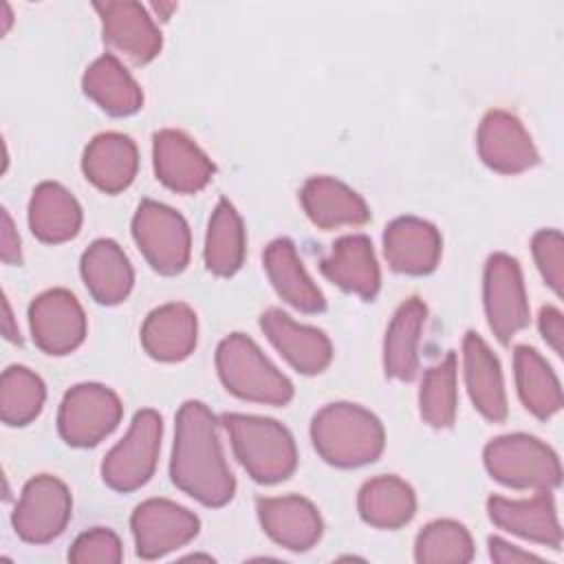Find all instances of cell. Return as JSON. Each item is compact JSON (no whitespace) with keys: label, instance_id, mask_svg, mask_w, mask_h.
<instances>
[{"label":"cell","instance_id":"1f68e13d","mask_svg":"<svg viewBox=\"0 0 564 564\" xmlns=\"http://www.w3.org/2000/svg\"><path fill=\"white\" fill-rule=\"evenodd\" d=\"M245 260V227L236 207L220 198L207 227L205 264L214 275H234Z\"/></svg>","mask_w":564,"mask_h":564},{"label":"cell","instance_id":"9c48e42d","mask_svg":"<svg viewBox=\"0 0 564 564\" xmlns=\"http://www.w3.org/2000/svg\"><path fill=\"white\" fill-rule=\"evenodd\" d=\"M70 509L68 487L55 476L40 474L24 485L11 522L24 542L46 544L66 529Z\"/></svg>","mask_w":564,"mask_h":564},{"label":"cell","instance_id":"74e56055","mask_svg":"<svg viewBox=\"0 0 564 564\" xmlns=\"http://www.w3.org/2000/svg\"><path fill=\"white\" fill-rule=\"evenodd\" d=\"M538 326H540V333L542 337L546 339V344L557 352L562 355V341H564V317L562 313L555 308V306H544L540 311V317H538Z\"/></svg>","mask_w":564,"mask_h":564},{"label":"cell","instance_id":"5b68a950","mask_svg":"<svg viewBox=\"0 0 564 564\" xmlns=\"http://www.w3.org/2000/svg\"><path fill=\"white\" fill-rule=\"evenodd\" d=\"M487 471L513 489L551 491L562 482L557 454L535 436L507 434L487 443L482 452Z\"/></svg>","mask_w":564,"mask_h":564},{"label":"cell","instance_id":"52a82bcc","mask_svg":"<svg viewBox=\"0 0 564 564\" xmlns=\"http://www.w3.org/2000/svg\"><path fill=\"white\" fill-rule=\"evenodd\" d=\"M132 236L154 271L176 275L187 267L189 227L172 207L156 200H143L132 218Z\"/></svg>","mask_w":564,"mask_h":564},{"label":"cell","instance_id":"f1b7e54d","mask_svg":"<svg viewBox=\"0 0 564 564\" xmlns=\"http://www.w3.org/2000/svg\"><path fill=\"white\" fill-rule=\"evenodd\" d=\"M82 88L101 110L112 117L134 115L143 104V93L123 64L106 53L97 57L84 73Z\"/></svg>","mask_w":564,"mask_h":564},{"label":"cell","instance_id":"ab89813d","mask_svg":"<svg viewBox=\"0 0 564 564\" xmlns=\"http://www.w3.org/2000/svg\"><path fill=\"white\" fill-rule=\"evenodd\" d=\"M0 258L4 264H20V236L7 209H2V236H0Z\"/></svg>","mask_w":564,"mask_h":564},{"label":"cell","instance_id":"3957f363","mask_svg":"<svg viewBox=\"0 0 564 564\" xmlns=\"http://www.w3.org/2000/svg\"><path fill=\"white\" fill-rule=\"evenodd\" d=\"M220 421L236 458L256 482L273 485L295 471V441L282 423L253 414H223Z\"/></svg>","mask_w":564,"mask_h":564},{"label":"cell","instance_id":"b9f144b4","mask_svg":"<svg viewBox=\"0 0 564 564\" xmlns=\"http://www.w3.org/2000/svg\"><path fill=\"white\" fill-rule=\"evenodd\" d=\"M152 9L156 11V13H161L163 15V20L170 15V11H174L176 9V4H152Z\"/></svg>","mask_w":564,"mask_h":564},{"label":"cell","instance_id":"f546056e","mask_svg":"<svg viewBox=\"0 0 564 564\" xmlns=\"http://www.w3.org/2000/svg\"><path fill=\"white\" fill-rule=\"evenodd\" d=\"M357 509L370 527L399 529L412 520L416 511V496L399 476H377L359 489Z\"/></svg>","mask_w":564,"mask_h":564},{"label":"cell","instance_id":"7402d4cb","mask_svg":"<svg viewBox=\"0 0 564 564\" xmlns=\"http://www.w3.org/2000/svg\"><path fill=\"white\" fill-rule=\"evenodd\" d=\"M322 273L339 289L364 300H372L381 282L372 242L361 234L341 236L333 245L330 256L322 260Z\"/></svg>","mask_w":564,"mask_h":564},{"label":"cell","instance_id":"d4e9b609","mask_svg":"<svg viewBox=\"0 0 564 564\" xmlns=\"http://www.w3.org/2000/svg\"><path fill=\"white\" fill-rule=\"evenodd\" d=\"M82 278L88 293L106 306L128 297L134 273L123 249L108 238L95 240L82 256Z\"/></svg>","mask_w":564,"mask_h":564},{"label":"cell","instance_id":"ffe728a7","mask_svg":"<svg viewBox=\"0 0 564 564\" xmlns=\"http://www.w3.org/2000/svg\"><path fill=\"white\" fill-rule=\"evenodd\" d=\"M463 370L474 408L494 423L505 421L507 394L500 361L491 348L471 330L463 339Z\"/></svg>","mask_w":564,"mask_h":564},{"label":"cell","instance_id":"d6a6232c","mask_svg":"<svg viewBox=\"0 0 564 564\" xmlns=\"http://www.w3.org/2000/svg\"><path fill=\"white\" fill-rule=\"evenodd\" d=\"M456 403V355L447 352L438 364L427 368L419 392V408L427 425L443 430L452 427Z\"/></svg>","mask_w":564,"mask_h":564},{"label":"cell","instance_id":"e575fe53","mask_svg":"<svg viewBox=\"0 0 564 564\" xmlns=\"http://www.w3.org/2000/svg\"><path fill=\"white\" fill-rule=\"evenodd\" d=\"M474 557V540L456 520H434L414 542V560L421 564H465Z\"/></svg>","mask_w":564,"mask_h":564},{"label":"cell","instance_id":"d6986e66","mask_svg":"<svg viewBox=\"0 0 564 564\" xmlns=\"http://www.w3.org/2000/svg\"><path fill=\"white\" fill-rule=\"evenodd\" d=\"M489 518L496 527L531 542L560 549L562 529L555 513V502L549 491H540L529 500H509L491 496L487 500Z\"/></svg>","mask_w":564,"mask_h":564},{"label":"cell","instance_id":"2e32d148","mask_svg":"<svg viewBox=\"0 0 564 564\" xmlns=\"http://www.w3.org/2000/svg\"><path fill=\"white\" fill-rule=\"evenodd\" d=\"M260 326L278 352L302 375H317L333 359L330 339L322 330L297 324L280 308L264 311Z\"/></svg>","mask_w":564,"mask_h":564},{"label":"cell","instance_id":"603a6c76","mask_svg":"<svg viewBox=\"0 0 564 564\" xmlns=\"http://www.w3.org/2000/svg\"><path fill=\"white\" fill-rule=\"evenodd\" d=\"M141 344L152 359L181 361L196 346V313L183 302L154 308L141 326Z\"/></svg>","mask_w":564,"mask_h":564},{"label":"cell","instance_id":"4dcf8cb0","mask_svg":"<svg viewBox=\"0 0 564 564\" xmlns=\"http://www.w3.org/2000/svg\"><path fill=\"white\" fill-rule=\"evenodd\" d=\"M516 386L524 408L538 419H551L562 408V388L544 361V357L529 346H518L513 352Z\"/></svg>","mask_w":564,"mask_h":564},{"label":"cell","instance_id":"ba28073f","mask_svg":"<svg viewBox=\"0 0 564 564\" xmlns=\"http://www.w3.org/2000/svg\"><path fill=\"white\" fill-rule=\"evenodd\" d=\"M121 414V401L110 388L101 383H79L64 394L57 427L68 445L93 447L119 425Z\"/></svg>","mask_w":564,"mask_h":564},{"label":"cell","instance_id":"30bf717a","mask_svg":"<svg viewBox=\"0 0 564 564\" xmlns=\"http://www.w3.org/2000/svg\"><path fill=\"white\" fill-rule=\"evenodd\" d=\"M130 529L137 555L143 560H156L194 540L200 522L189 509L172 500L150 498L132 511Z\"/></svg>","mask_w":564,"mask_h":564},{"label":"cell","instance_id":"e0dca14e","mask_svg":"<svg viewBox=\"0 0 564 564\" xmlns=\"http://www.w3.org/2000/svg\"><path fill=\"white\" fill-rule=\"evenodd\" d=\"M383 253L390 269L405 275L432 273L441 258L438 229L421 218H394L383 234Z\"/></svg>","mask_w":564,"mask_h":564},{"label":"cell","instance_id":"6da1fadb","mask_svg":"<svg viewBox=\"0 0 564 564\" xmlns=\"http://www.w3.org/2000/svg\"><path fill=\"white\" fill-rule=\"evenodd\" d=\"M170 476L205 507H223L234 498L236 480L220 449L218 421L200 401L183 403L176 414Z\"/></svg>","mask_w":564,"mask_h":564},{"label":"cell","instance_id":"4fadbf2b","mask_svg":"<svg viewBox=\"0 0 564 564\" xmlns=\"http://www.w3.org/2000/svg\"><path fill=\"white\" fill-rule=\"evenodd\" d=\"M104 42L128 62L141 66L152 62L161 51V33L148 9L132 0L97 2Z\"/></svg>","mask_w":564,"mask_h":564},{"label":"cell","instance_id":"44dd1931","mask_svg":"<svg viewBox=\"0 0 564 564\" xmlns=\"http://www.w3.org/2000/svg\"><path fill=\"white\" fill-rule=\"evenodd\" d=\"M139 167L137 145L130 137L119 132L97 134L84 150L82 170L86 178L106 194L126 189Z\"/></svg>","mask_w":564,"mask_h":564},{"label":"cell","instance_id":"d590c367","mask_svg":"<svg viewBox=\"0 0 564 564\" xmlns=\"http://www.w3.org/2000/svg\"><path fill=\"white\" fill-rule=\"evenodd\" d=\"M121 557V540L115 531L104 527H95L82 533L68 551V560L75 564H117Z\"/></svg>","mask_w":564,"mask_h":564},{"label":"cell","instance_id":"5bb4252c","mask_svg":"<svg viewBox=\"0 0 564 564\" xmlns=\"http://www.w3.org/2000/svg\"><path fill=\"white\" fill-rule=\"evenodd\" d=\"M476 143L482 163L500 174L524 172L540 159L520 119L507 110H489L482 117Z\"/></svg>","mask_w":564,"mask_h":564},{"label":"cell","instance_id":"4316f807","mask_svg":"<svg viewBox=\"0 0 564 564\" xmlns=\"http://www.w3.org/2000/svg\"><path fill=\"white\" fill-rule=\"evenodd\" d=\"M29 227L42 242H66L82 227V207L59 183H40L29 203Z\"/></svg>","mask_w":564,"mask_h":564},{"label":"cell","instance_id":"ac0fdd59","mask_svg":"<svg viewBox=\"0 0 564 564\" xmlns=\"http://www.w3.org/2000/svg\"><path fill=\"white\" fill-rule=\"evenodd\" d=\"M256 509L264 533L289 551H308L322 538V518L302 496L258 498Z\"/></svg>","mask_w":564,"mask_h":564},{"label":"cell","instance_id":"8fae6325","mask_svg":"<svg viewBox=\"0 0 564 564\" xmlns=\"http://www.w3.org/2000/svg\"><path fill=\"white\" fill-rule=\"evenodd\" d=\"M482 297L489 328L502 344L529 324V302L516 258L494 253L487 260Z\"/></svg>","mask_w":564,"mask_h":564},{"label":"cell","instance_id":"9a60e30c","mask_svg":"<svg viewBox=\"0 0 564 564\" xmlns=\"http://www.w3.org/2000/svg\"><path fill=\"white\" fill-rule=\"evenodd\" d=\"M152 156L156 178L178 194H196L214 176V163L181 130L156 132Z\"/></svg>","mask_w":564,"mask_h":564},{"label":"cell","instance_id":"836d02e7","mask_svg":"<svg viewBox=\"0 0 564 564\" xmlns=\"http://www.w3.org/2000/svg\"><path fill=\"white\" fill-rule=\"evenodd\" d=\"M42 379L24 366H9L0 381V416L7 425L31 423L44 405Z\"/></svg>","mask_w":564,"mask_h":564},{"label":"cell","instance_id":"7a4b0ae2","mask_svg":"<svg viewBox=\"0 0 564 564\" xmlns=\"http://www.w3.org/2000/svg\"><path fill=\"white\" fill-rule=\"evenodd\" d=\"M317 454L335 467H361L379 458L386 445L381 421L357 403H328L311 421Z\"/></svg>","mask_w":564,"mask_h":564},{"label":"cell","instance_id":"83f0119b","mask_svg":"<svg viewBox=\"0 0 564 564\" xmlns=\"http://www.w3.org/2000/svg\"><path fill=\"white\" fill-rule=\"evenodd\" d=\"M427 317V308L419 297L405 300L386 333L383 368L386 375L399 381H412L419 370V341Z\"/></svg>","mask_w":564,"mask_h":564},{"label":"cell","instance_id":"7c38bea8","mask_svg":"<svg viewBox=\"0 0 564 564\" xmlns=\"http://www.w3.org/2000/svg\"><path fill=\"white\" fill-rule=\"evenodd\" d=\"M33 341L46 355H68L86 337V315L77 297L66 289H51L29 306Z\"/></svg>","mask_w":564,"mask_h":564},{"label":"cell","instance_id":"cb8c5ba5","mask_svg":"<svg viewBox=\"0 0 564 564\" xmlns=\"http://www.w3.org/2000/svg\"><path fill=\"white\" fill-rule=\"evenodd\" d=\"M302 207L313 225L322 229H333L341 225H364L370 218L366 200L330 176H313L304 183Z\"/></svg>","mask_w":564,"mask_h":564},{"label":"cell","instance_id":"484cf974","mask_svg":"<svg viewBox=\"0 0 564 564\" xmlns=\"http://www.w3.org/2000/svg\"><path fill=\"white\" fill-rule=\"evenodd\" d=\"M264 269L278 295L304 313H319L326 306L322 291L308 278L289 238H278L264 249Z\"/></svg>","mask_w":564,"mask_h":564},{"label":"cell","instance_id":"60d3db41","mask_svg":"<svg viewBox=\"0 0 564 564\" xmlns=\"http://www.w3.org/2000/svg\"><path fill=\"white\" fill-rule=\"evenodd\" d=\"M2 311H4V322H2V330H4V337L9 341H20V333L18 328L13 326V315H11V308H9V302L7 297L2 300Z\"/></svg>","mask_w":564,"mask_h":564},{"label":"cell","instance_id":"277c9868","mask_svg":"<svg viewBox=\"0 0 564 564\" xmlns=\"http://www.w3.org/2000/svg\"><path fill=\"white\" fill-rule=\"evenodd\" d=\"M216 368L225 388L245 401L286 405L293 399V383L242 333L218 344Z\"/></svg>","mask_w":564,"mask_h":564},{"label":"cell","instance_id":"8d00e7d4","mask_svg":"<svg viewBox=\"0 0 564 564\" xmlns=\"http://www.w3.org/2000/svg\"><path fill=\"white\" fill-rule=\"evenodd\" d=\"M533 258L546 284L562 295L564 289V238L557 229H542L531 240Z\"/></svg>","mask_w":564,"mask_h":564},{"label":"cell","instance_id":"f35d334b","mask_svg":"<svg viewBox=\"0 0 564 564\" xmlns=\"http://www.w3.org/2000/svg\"><path fill=\"white\" fill-rule=\"evenodd\" d=\"M489 555L494 562L500 564H524V562H542L538 555L522 551L509 542H505L502 538H489Z\"/></svg>","mask_w":564,"mask_h":564},{"label":"cell","instance_id":"8992f818","mask_svg":"<svg viewBox=\"0 0 564 564\" xmlns=\"http://www.w3.org/2000/svg\"><path fill=\"white\" fill-rule=\"evenodd\" d=\"M163 423L159 412L141 410L134 414L126 436L106 454L101 478L115 491H134L154 474L161 449Z\"/></svg>","mask_w":564,"mask_h":564}]
</instances>
